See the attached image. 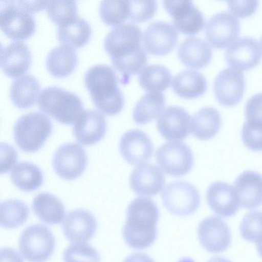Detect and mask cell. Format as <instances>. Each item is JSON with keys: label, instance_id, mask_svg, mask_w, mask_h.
<instances>
[{"label": "cell", "instance_id": "obj_1", "mask_svg": "<svg viewBox=\"0 0 262 262\" xmlns=\"http://www.w3.org/2000/svg\"><path fill=\"white\" fill-rule=\"evenodd\" d=\"M141 40L140 28L130 23L113 28L104 39V49L114 67L122 75L124 84L128 82L130 76L141 72L147 62Z\"/></svg>", "mask_w": 262, "mask_h": 262}, {"label": "cell", "instance_id": "obj_2", "mask_svg": "<svg viewBox=\"0 0 262 262\" xmlns=\"http://www.w3.org/2000/svg\"><path fill=\"white\" fill-rule=\"evenodd\" d=\"M159 210L155 202L146 197H138L129 204L122 230L125 243L135 249L150 246L157 235Z\"/></svg>", "mask_w": 262, "mask_h": 262}, {"label": "cell", "instance_id": "obj_3", "mask_svg": "<svg viewBox=\"0 0 262 262\" xmlns=\"http://www.w3.org/2000/svg\"><path fill=\"white\" fill-rule=\"evenodd\" d=\"M84 82L94 105L101 113L114 116L122 111L124 96L112 67L104 64L91 67L84 74Z\"/></svg>", "mask_w": 262, "mask_h": 262}, {"label": "cell", "instance_id": "obj_4", "mask_svg": "<svg viewBox=\"0 0 262 262\" xmlns=\"http://www.w3.org/2000/svg\"><path fill=\"white\" fill-rule=\"evenodd\" d=\"M37 103L42 112L63 124L75 123L85 110L76 94L56 85L42 89Z\"/></svg>", "mask_w": 262, "mask_h": 262}, {"label": "cell", "instance_id": "obj_5", "mask_svg": "<svg viewBox=\"0 0 262 262\" xmlns=\"http://www.w3.org/2000/svg\"><path fill=\"white\" fill-rule=\"evenodd\" d=\"M52 132V124L43 113L33 111L20 117L13 129L15 142L26 152L38 151Z\"/></svg>", "mask_w": 262, "mask_h": 262}, {"label": "cell", "instance_id": "obj_6", "mask_svg": "<svg viewBox=\"0 0 262 262\" xmlns=\"http://www.w3.org/2000/svg\"><path fill=\"white\" fill-rule=\"evenodd\" d=\"M0 27L9 37L21 40L34 33L36 22L23 1H4L1 2Z\"/></svg>", "mask_w": 262, "mask_h": 262}, {"label": "cell", "instance_id": "obj_7", "mask_svg": "<svg viewBox=\"0 0 262 262\" xmlns=\"http://www.w3.org/2000/svg\"><path fill=\"white\" fill-rule=\"evenodd\" d=\"M55 240L46 226L37 224L25 228L18 240V248L24 258L29 262H45L52 255Z\"/></svg>", "mask_w": 262, "mask_h": 262}, {"label": "cell", "instance_id": "obj_8", "mask_svg": "<svg viewBox=\"0 0 262 262\" xmlns=\"http://www.w3.org/2000/svg\"><path fill=\"white\" fill-rule=\"evenodd\" d=\"M163 204L171 214L187 216L194 213L200 202V193L192 184L176 181L168 183L161 194Z\"/></svg>", "mask_w": 262, "mask_h": 262}, {"label": "cell", "instance_id": "obj_9", "mask_svg": "<svg viewBox=\"0 0 262 262\" xmlns=\"http://www.w3.org/2000/svg\"><path fill=\"white\" fill-rule=\"evenodd\" d=\"M157 163L167 174L179 177L192 169L194 157L191 149L183 142L171 141L160 146L156 152Z\"/></svg>", "mask_w": 262, "mask_h": 262}, {"label": "cell", "instance_id": "obj_10", "mask_svg": "<svg viewBox=\"0 0 262 262\" xmlns=\"http://www.w3.org/2000/svg\"><path fill=\"white\" fill-rule=\"evenodd\" d=\"M88 158L84 149L75 143L64 144L58 148L53 158L55 172L66 180H73L84 171Z\"/></svg>", "mask_w": 262, "mask_h": 262}, {"label": "cell", "instance_id": "obj_11", "mask_svg": "<svg viewBox=\"0 0 262 262\" xmlns=\"http://www.w3.org/2000/svg\"><path fill=\"white\" fill-rule=\"evenodd\" d=\"M238 18L227 11L218 12L208 20L205 27L207 40L214 48L224 49L234 42L240 33Z\"/></svg>", "mask_w": 262, "mask_h": 262}, {"label": "cell", "instance_id": "obj_12", "mask_svg": "<svg viewBox=\"0 0 262 262\" xmlns=\"http://www.w3.org/2000/svg\"><path fill=\"white\" fill-rule=\"evenodd\" d=\"M245 89L243 72L233 67L221 71L216 76L213 91L217 101L222 105L233 106L240 102Z\"/></svg>", "mask_w": 262, "mask_h": 262}, {"label": "cell", "instance_id": "obj_13", "mask_svg": "<svg viewBox=\"0 0 262 262\" xmlns=\"http://www.w3.org/2000/svg\"><path fill=\"white\" fill-rule=\"evenodd\" d=\"M163 4L179 31L187 35H194L203 29V14L191 1H164Z\"/></svg>", "mask_w": 262, "mask_h": 262}, {"label": "cell", "instance_id": "obj_14", "mask_svg": "<svg viewBox=\"0 0 262 262\" xmlns=\"http://www.w3.org/2000/svg\"><path fill=\"white\" fill-rule=\"evenodd\" d=\"M198 235L203 248L211 253H220L230 245L231 235L225 222L216 216L205 218L199 225Z\"/></svg>", "mask_w": 262, "mask_h": 262}, {"label": "cell", "instance_id": "obj_15", "mask_svg": "<svg viewBox=\"0 0 262 262\" xmlns=\"http://www.w3.org/2000/svg\"><path fill=\"white\" fill-rule=\"evenodd\" d=\"M262 47L251 37H241L230 45L225 53L227 63L241 71L255 67L261 61Z\"/></svg>", "mask_w": 262, "mask_h": 262}, {"label": "cell", "instance_id": "obj_16", "mask_svg": "<svg viewBox=\"0 0 262 262\" xmlns=\"http://www.w3.org/2000/svg\"><path fill=\"white\" fill-rule=\"evenodd\" d=\"M178 31L171 24L163 21L151 23L143 34V44L146 51L155 55L169 53L176 46Z\"/></svg>", "mask_w": 262, "mask_h": 262}, {"label": "cell", "instance_id": "obj_17", "mask_svg": "<svg viewBox=\"0 0 262 262\" xmlns=\"http://www.w3.org/2000/svg\"><path fill=\"white\" fill-rule=\"evenodd\" d=\"M119 148L126 162L131 165L142 164L151 157L154 147L151 140L142 130L134 129L121 137Z\"/></svg>", "mask_w": 262, "mask_h": 262}, {"label": "cell", "instance_id": "obj_18", "mask_svg": "<svg viewBox=\"0 0 262 262\" xmlns=\"http://www.w3.org/2000/svg\"><path fill=\"white\" fill-rule=\"evenodd\" d=\"M157 126L164 138L171 140H184L190 134L191 118L183 108L170 106L160 115Z\"/></svg>", "mask_w": 262, "mask_h": 262}, {"label": "cell", "instance_id": "obj_19", "mask_svg": "<svg viewBox=\"0 0 262 262\" xmlns=\"http://www.w3.org/2000/svg\"><path fill=\"white\" fill-rule=\"evenodd\" d=\"M97 221L89 211L77 209L69 212L64 219L62 228L67 239L73 243L89 241L97 230Z\"/></svg>", "mask_w": 262, "mask_h": 262}, {"label": "cell", "instance_id": "obj_20", "mask_svg": "<svg viewBox=\"0 0 262 262\" xmlns=\"http://www.w3.org/2000/svg\"><path fill=\"white\" fill-rule=\"evenodd\" d=\"M107 125L104 116L96 110H84L73 127L74 136L79 143L92 145L99 142L105 135Z\"/></svg>", "mask_w": 262, "mask_h": 262}, {"label": "cell", "instance_id": "obj_21", "mask_svg": "<svg viewBox=\"0 0 262 262\" xmlns=\"http://www.w3.org/2000/svg\"><path fill=\"white\" fill-rule=\"evenodd\" d=\"M165 184V177L155 165L144 163L136 167L129 177L132 189L137 194L153 196L159 193Z\"/></svg>", "mask_w": 262, "mask_h": 262}, {"label": "cell", "instance_id": "obj_22", "mask_svg": "<svg viewBox=\"0 0 262 262\" xmlns=\"http://www.w3.org/2000/svg\"><path fill=\"white\" fill-rule=\"evenodd\" d=\"M206 199L211 210L224 217L234 215L240 206L234 187L221 181L213 182L209 185L206 192Z\"/></svg>", "mask_w": 262, "mask_h": 262}, {"label": "cell", "instance_id": "obj_23", "mask_svg": "<svg viewBox=\"0 0 262 262\" xmlns=\"http://www.w3.org/2000/svg\"><path fill=\"white\" fill-rule=\"evenodd\" d=\"M1 67L11 77L23 75L29 68L31 53L28 45L23 41H13L1 50Z\"/></svg>", "mask_w": 262, "mask_h": 262}, {"label": "cell", "instance_id": "obj_24", "mask_svg": "<svg viewBox=\"0 0 262 262\" xmlns=\"http://www.w3.org/2000/svg\"><path fill=\"white\" fill-rule=\"evenodd\" d=\"M239 205L242 208L253 209L262 203V176L247 170L239 175L234 183Z\"/></svg>", "mask_w": 262, "mask_h": 262}, {"label": "cell", "instance_id": "obj_25", "mask_svg": "<svg viewBox=\"0 0 262 262\" xmlns=\"http://www.w3.org/2000/svg\"><path fill=\"white\" fill-rule=\"evenodd\" d=\"M178 56L186 66L199 69L210 62L212 51L210 45L206 41L198 37H189L179 46Z\"/></svg>", "mask_w": 262, "mask_h": 262}, {"label": "cell", "instance_id": "obj_26", "mask_svg": "<svg viewBox=\"0 0 262 262\" xmlns=\"http://www.w3.org/2000/svg\"><path fill=\"white\" fill-rule=\"evenodd\" d=\"M77 60L76 52L72 47L60 45L48 53L46 57V67L54 76L63 77L73 71Z\"/></svg>", "mask_w": 262, "mask_h": 262}, {"label": "cell", "instance_id": "obj_27", "mask_svg": "<svg viewBox=\"0 0 262 262\" xmlns=\"http://www.w3.org/2000/svg\"><path fill=\"white\" fill-rule=\"evenodd\" d=\"M32 207L37 217L47 224H60L65 217L63 203L55 195L48 192L37 195L34 198Z\"/></svg>", "mask_w": 262, "mask_h": 262}, {"label": "cell", "instance_id": "obj_28", "mask_svg": "<svg viewBox=\"0 0 262 262\" xmlns=\"http://www.w3.org/2000/svg\"><path fill=\"white\" fill-rule=\"evenodd\" d=\"M172 88L180 97L191 99L203 95L207 89V81L200 72L184 70L173 77Z\"/></svg>", "mask_w": 262, "mask_h": 262}, {"label": "cell", "instance_id": "obj_29", "mask_svg": "<svg viewBox=\"0 0 262 262\" xmlns=\"http://www.w3.org/2000/svg\"><path fill=\"white\" fill-rule=\"evenodd\" d=\"M57 34L62 45L79 48L89 41L91 28L87 20L77 15L58 25Z\"/></svg>", "mask_w": 262, "mask_h": 262}, {"label": "cell", "instance_id": "obj_30", "mask_svg": "<svg viewBox=\"0 0 262 262\" xmlns=\"http://www.w3.org/2000/svg\"><path fill=\"white\" fill-rule=\"evenodd\" d=\"M221 116L214 107L206 106L198 111L191 121L192 135L201 140H208L219 131L221 126Z\"/></svg>", "mask_w": 262, "mask_h": 262}, {"label": "cell", "instance_id": "obj_31", "mask_svg": "<svg viewBox=\"0 0 262 262\" xmlns=\"http://www.w3.org/2000/svg\"><path fill=\"white\" fill-rule=\"evenodd\" d=\"M39 90L38 79L32 75L26 74L13 81L10 89V97L16 106L27 108L35 103Z\"/></svg>", "mask_w": 262, "mask_h": 262}, {"label": "cell", "instance_id": "obj_32", "mask_svg": "<svg viewBox=\"0 0 262 262\" xmlns=\"http://www.w3.org/2000/svg\"><path fill=\"white\" fill-rule=\"evenodd\" d=\"M10 179L19 190L31 192L40 188L43 182V177L40 169L33 163L21 162L13 168Z\"/></svg>", "mask_w": 262, "mask_h": 262}, {"label": "cell", "instance_id": "obj_33", "mask_svg": "<svg viewBox=\"0 0 262 262\" xmlns=\"http://www.w3.org/2000/svg\"><path fill=\"white\" fill-rule=\"evenodd\" d=\"M165 97L161 92L145 94L135 105L133 117L137 124H145L161 114L165 106Z\"/></svg>", "mask_w": 262, "mask_h": 262}, {"label": "cell", "instance_id": "obj_34", "mask_svg": "<svg viewBox=\"0 0 262 262\" xmlns=\"http://www.w3.org/2000/svg\"><path fill=\"white\" fill-rule=\"evenodd\" d=\"M171 75L169 70L160 64L145 67L139 74L141 87L149 92H161L169 87Z\"/></svg>", "mask_w": 262, "mask_h": 262}, {"label": "cell", "instance_id": "obj_35", "mask_svg": "<svg viewBox=\"0 0 262 262\" xmlns=\"http://www.w3.org/2000/svg\"><path fill=\"white\" fill-rule=\"evenodd\" d=\"M29 209L23 201L10 199L1 203V226L7 229H14L23 225L27 220Z\"/></svg>", "mask_w": 262, "mask_h": 262}, {"label": "cell", "instance_id": "obj_36", "mask_svg": "<svg viewBox=\"0 0 262 262\" xmlns=\"http://www.w3.org/2000/svg\"><path fill=\"white\" fill-rule=\"evenodd\" d=\"M99 13L105 24L110 26L121 25L129 18V1H102L99 7Z\"/></svg>", "mask_w": 262, "mask_h": 262}, {"label": "cell", "instance_id": "obj_37", "mask_svg": "<svg viewBox=\"0 0 262 262\" xmlns=\"http://www.w3.org/2000/svg\"><path fill=\"white\" fill-rule=\"evenodd\" d=\"M46 7L50 18L58 26L77 16L75 1H49Z\"/></svg>", "mask_w": 262, "mask_h": 262}, {"label": "cell", "instance_id": "obj_38", "mask_svg": "<svg viewBox=\"0 0 262 262\" xmlns=\"http://www.w3.org/2000/svg\"><path fill=\"white\" fill-rule=\"evenodd\" d=\"M64 262H100L97 251L85 243H74L68 246L63 253Z\"/></svg>", "mask_w": 262, "mask_h": 262}, {"label": "cell", "instance_id": "obj_39", "mask_svg": "<svg viewBox=\"0 0 262 262\" xmlns=\"http://www.w3.org/2000/svg\"><path fill=\"white\" fill-rule=\"evenodd\" d=\"M240 232L245 240L257 242L262 237V211H252L243 217L241 225Z\"/></svg>", "mask_w": 262, "mask_h": 262}, {"label": "cell", "instance_id": "obj_40", "mask_svg": "<svg viewBox=\"0 0 262 262\" xmlns=\"http://www.w3.org/2000/svg\"><path fill=\"white\" fill-rule=\"evenodd\" d=\"M244 145L253 151H262V124L246 121L242 130Z\"/></svg>", "mask_w": 262, "mask_h": 262}, {"label": "cell", "instance_id": "obj_41", "mask_svg": "<svg viewBox=\"0 0 262 262\" xmlns=\"http://www.w3.org/2000/svg\"><path fill=\"white\" fill-rule=\"evenodd\" d=\"M129 18L136 22H143L155 15L157 5L155 1H129Z\"/></svg>", "mask_w": 262, "mask_h": 262}, {"label": "cell", "instance_id": "obj_42", "mask_svg": "<svg viewBox=\"0 0 262 262\" xmlns=\"http://www.w3.org/2000/svg\"><path fill=\"white\" fill-rule=\"evenodd\" d=\"M246 121L262 124V93L251 96L245 107Z\"/></svg>", "mask_w": 262, "mask_h": 262}, {"label": "cell", "instance_id": "obj_43", "mask_svg": "<svg viewBox=\"0 0 262 262\" xmlns=\"http://www.w3.org/2000/svg\"><path fill=\"white\" fill-rule=\"evenodd\" d=\"M229 10L238 17H245L252 15L258 6L257 1H227Z\"/></svg>", "mask_w": 262, "mask_h": 262}, {"label": "cell", "instance_id": "obj_44", "mask_svg": "<svg viewBox=\"0 0 262 262\" xmlns=\"http://www.w3.org/2000/svg\"><path fill=\"white\" fill-rule=\"evenodd\" d=\"M1 173L4 174L16 165L18 155L12 146L6 143H1Z\"/></svg>", "mask_w": 262, "mask_h": 262}, {"label": "cell", "instance_id": "obj_45", "mask_svg": "<svg viewBox=\"0 0 262 262\" xmlns=\"http://www.w3.org/2000/svg\"><path fill=\"white\" fill-rule=\"evenodd\" d=\"M1 262H24L21 255L15 249L3 247L0 251Z\"/></svg>", "mask_w": 262, "mask_h": 262}, {"label": "cell", "instance_id": "obj_46", "mask_svg": "<svg viewBox=\"0 0 262 262\" xmlns=\"http://www.w3.org/2000/svg\"><path fill=\"white\" fill-rule=\"evenodd\" d=\"M123 262H154V261L146 254L137 252L128 256Z\"/></svg>", "mask_w": 262, "mask_h": 262}, {"label": "cell", "instance_id": "obj_47", "mask_svg": "<svg viewBox=\"0 0 262 262\" xmlns=\"http://www.w3.org/2000/svg\"><path fill=\"white\" fill-rule=\"evenodd\" d=\"M207 262H231L228 259L219 257V256H216L212 257V258L210 259Z\"/></svg>", "mask_w": 262, "mask_h": 262}, {"label": "cell", "instance_id": "obj_48", "mask_svg": "<svg viewBox=\"0 0 262 262\" xmlns=\"http://www.w3.org/2000/svg\"><path fill=\"white\" fill-rule=\"evenodd\" d=\"M256 247L259 255L262 257V237L256 242Z\"/></svg>", "mask_w": 262, "mask_h": 262}, {"label": "cell", "instance_id": "obj_49", "mask_svg": "<svg viewBox=\"0 0 262 262\" xmlns=\"http://www.w3.org/2000/svg\"><path fill=\"white\" fill-rule=\"evenodd\" d=\"M177 262H194V261L190 258L189 257H183L181 258Z\"/></svg>", "mask_w": 262, "mask_h": 262}, {"label": "cell", "instance_id": "obj_50", "mask_svg": "<svg viewBox=\"0 0 262 262\" xmlns=\"http://www.w3.org/2000/svg\"><path fill=\"white\" fill-rule=\"evenodd\" d=\"M260 45H261V46L262 47V36L260 38Z\"/></svg>", "mask_w": 262, "mask_h": 262}]
</instances>
